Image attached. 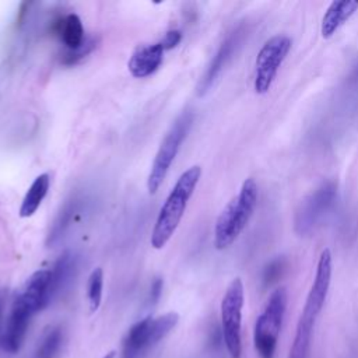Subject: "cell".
Returning a JSON list of instances; mask_svg holds the SVG:
<instances>
[{"label": "cell", "instance_id": "cell-23", "mask_svg": "<svg viewBox=\"0 0 358 358\" xmlns=\"http://www.w3.org/2000/svg\"><path fill=\"white\" fill-rule=\"evenodd\" d=\"M162 278H155L151 284V288H150V303L154 305L158 302L159 296H161V292H162Z\"/></svg>", "mask_w": 358, "mask_h": 358}, {"label": "cell", "instance_id": "cell-11", "mask_svg": "<svg viewBox=\"0 0 358 358\" xmlns=\"http://www.w3.org/2000/svg\"><path fill=\"white\" fill-rule=\"evenodd\" d=\"M32 316L34 312L17 298L8 316L4 334L1 336V347L4 351L10 354L20 351Z\"/></svg>", "mask_w": 358, "mask_h": 358}, {"label": "cell", "instance_id": "cell-12", "mask_svg": "<svg viewBox=\"0 0 358 358\" xmlns=\"http://www.w3.org/2000/svg\"><path fill=\"white\" fill-rule=\"evenodd\" d=\"M165 49L161 42L151 45L138 46L129 59L127 69L130 74L136 78H144L152 74L162 63Z\"/></svg>", "mask_w": 358, "mask_h": 358}, {"label": "cell", "instance_id": "cell-21", "mask_svg": "<svg viewBox=\"0 0 358 358\" xmlns=\"http://www.w3.org/2000/svg\"><path fill=\"white\" fill-rule=\"evenodd\" d=\"M95 46H96V39L95 38L85 39V42L78 49H76V50H66L64 55H63L62 62L64 64H74L78 60H81L83 57H85Z\"/></svg>", "mask_w": 358, "mask_h": 358}, {"label": "cell", "instance_id": "cell-4", "mask_svg": "<svg viewBox=\"0 0 358 358\" xmlns=\"http://www.w3.org/2000/svg\"><path fill=\"white\" fill-rule=\"evenodd\" d=\"M287 288L277 287L268 295L266 305L256 319L253 329V347L259 358H274L282 320L287 310Z\"/></svg>", "mask_w": 358, "mask_h": 358}, {"label": "cell", "instance_id": "cell-3", "mask_svg": "<svg viewBox=\"0 0 358 358\" xmlns=\"http://www.w3.org/2000/svg\"><path fill=\"white\" fill-rule=\"evenodd\" d=\"M201 176V168L199 165H193L187 168L176 180L175 186L169 192L166 200L164 201L155 225L151 232V246L155 249H161L166 245L171 236L175 234L183 214L186 206L199 183Z\"/></svg>", "mask_w": 358, "mask_h": 358}, {"label": "cell", "instance_id": "cell-10", "mask_svg": "<svg viewBox=\"0 0 358 358\" xmlns=\"http://www.w3.org/2000/svg\"><path fill=\"white\" fill-rule=\"evenodd\" d=\"M243 34H245V29L242 27H239L234 32H231L227 36V39L220 45L217 53L211 59L210 64L207 66L204 74L201 76V78L197 84L196 92L199 96H203L211 88V85L214 84V81L218 77V74L221 73V70L225 67V64L229 62V59L235 53L236 48L239 46Z\"/></svg>", "mask_w": 358, "mask_h": 358}, {"label": "cell", "instance_id": "cell-16", "mask_svg": "<svg viewBox=\"0 0 358 358\" xmlns=\"http://www.w3.org/2000/svg\"><path fill=\"white\" fill-rule=\"evenodd\" d=\"M56 32L66 46V50H76L84 42V27L77 14H67L56 24Z\"/></svg>", "mask_w": 358, "mask_h": 358}, {"label": "cell", "instance_id": "cell-14", "mask_svg": "<svg viewBox=\"0 0 358 358\" xmlns=\"http://www.w3.org/2000/svg\"><path fill=\"white\" fill-rule=\"evenodd\" d=\"M358 10V1L354 0H336L329 4L326 8L322 22L320 34L324 39L331 38Z\"/></svg>", "mask_w": 358, "mask_h": 358}, {"label": "cell", "instance_id": "cell-26", "mask_svg": "<svg viewBox=\"0 0 358 358\" xmlns=\"http://www.w3.org/2000/svg\"><path fill=\"white\" fill-rule=\"evenodd\" d=\"M354 77L358 78V67H357V70H355V73H354Z\"/></svg>", "mask_w": 358, "mask_h": 358}, {"label": "cell", "instance_id": "cell-17", "mask_svg": "<svg viewBox=\"0 0 358 358\" xmlns=\"http://www.w3.org/2000/svg\"><path fill=\"white\" fill-rule=\"evenodd\" d=\"M49 185H50V178L48 173H41L34 179L20 206L18 213L21 218H28L35 214V211L39 208L42 200L45 199L49 190Z\"/></svg>", "mask_w": 358, "mask_h": 358}, {"label": "cell", "instance_id": "cell-24", "mask_svg": "<svg viewBox=\"0 0 358 358\" xmlns=\"http://www.w3.org/2000/svg\"><path fill=\"white\" fill-rule=\"evenodd\" d=\"M115 357H116V351L112 350V351H109L103 358H115Z\"/></svg>", "mask_w": 358, "mask_h": 358}, {"label": "cell", "instance_id": "cell-22", "mask_svg": "<svg viewBox=\"0 0 358 358\" xmlns=\"http://www.w3.org/2000/svg\"><path fill=\"white\" fill-rule=\"evenodd\" d=\"M180 39H182V32L179 29H171L164 35V38L159 42L165 50H169L175 48L180 42Z\"/></svg>", "mask_w": 358, "mask_h": 358}, {"label": "cell", "instance_id": "cell-9", "mask_svg": "<svg viewBox=\"0 0 358 358\" xmlns=\"http://www.w3.org/2000/svg\"><path fill=\"white\" fill-rule=\"evenodd\" d=\"M166 336V330L155 317L136 322L122 343V358H144V355Z\"/></svg>", "mask_w": 358, "mask_h": 358}, {"label": "cell", "instance_id": "cell-1", "mask_svg": "<svg viewBox=\"0 0 358 358\" xmlns=\"http://www.w3.org/2000/svg\"><path fill=\"white\" fill-rule=\"evenodd\" d=\"M331 271H333V259L330 249H323L319 255L315 278L308 292L302 313L298 319L295 336L292 340V345L289 348L287 358H308L313 327L315 323L324 306L330 282H331Z\"/></svg>", "mask_w": 358, "mask_h": 358}, {"label": "cell", "instance_id": "cell-5", "mask_svg": "<svg viewBox=\"0 0 358 358\" xmlns=\"http://www.w3.org/2000/svg\"><path fill=\"white\" fill-rule=\"evenodd\" d=\"M192 123H193V112L190 110L182 112L171 126L169 131L165 134L164 140L161 141V145L155 154V158L152 161V165L147 178V189L150 194L157 193L164 179L166 178V173L180 148V144L186 138Z\"/></svg>", "mask_w": 358, "mask_h": 358}, {"label": "cell", "instance_id": "cell-20", "mask_svg": "<svg viewBox=\"0 0 358 358\" xmlns=\"http://www.w3.org/2000/svg\"><path fill=\"white\" fill-rule=\"evenodd\" d=\"M285 268V260L282 257H277L274 260H271L263 270V275H262V281H263V285L264 287H268L271 285L273 282H275L282 271Z\"/></svg>", "mask_w": 358, "mask_h": 358}, {"label": "cell", "instance_id": "cell-2", "mask_svg": "<svg viewBox=\"0 0 358 358\" xmlns=\"http://www.w3.org/2000/svg\"><path fill=\"white\" fill-rule=\"evenodd\" d=\"M259 199V187L253 178H246L235 197H232L214 225V246L218 250L229 248L249 224Z\"/></svg>", "mask_w": 358, "mask_h": 358}, {"label": "cell", "instance_id": "cell-7", "mask_svg": "<svg viewBox=\"0 0 358 358\" xmlns=\"http://www.w3.org/2000/svg\"><path fill=\"white\" fill-rule=\"evenodd\" d=\"M292 41L287 35H274L260 48L255 62L253 88L256 94H266L271 88L274 78L291 50Z\"/></svg>", "mask_w": 358, "mask_h": 358}, {"label": "cell", "instance_id": "cell-25", "mask_svg": "<svg viewBox=\"0 0 358 358\" xmlns=\"http://www.w3.org/2000/svg\"><path fill=\"white\" fill-rule=\"evenodd\" d=\"M1 313H3V298L0 296V320H1Z\"/></svg>", "mask_w": 358, "mask_h": 358}, {"label": "cell", "instance_id": "cell-6", "mask_svg": "<svg viewBox=\"0 0 358 358\" xmlns=\"http://www.w3.org/2000/svg\"><path fill=\"white\" fill-rule=\"evenodd\" d=\"M245 288L239 277H235L225 289L221 299V333L225 348L231 358H241L242 354V309Z\"/></svg>", "mask_w": 358, "mask_h": 358}, {"label": "cell", "instance_id": "cell-19", "mask_svg": "<svg viewBox=\"0 0 358 358\" xmlns=\"http://www.w3.org/2000/svg\"><path fill=\"white\" fill-rule=\"evenodd\" d=\"M102 289H103V270L101 267H96L90 274L88 287H87V295H88V303H90L91 312H95L99 308L102 301Z\"/></svg>", "mask_w": 358, "mask_h": 358}, {"label": "cell", "instance_id": "cell-18", "mask_svg": "<svg viewBox=\"0 0 358 358\" xmlns=\"http://www.w3.org/2000/svg\"><path fill=\"white\" fill-rule=\"evenodd\" d=\"M62 341H63L62 329L60 327L50 329L43 337L34 358H56L62 347Z\"/></svg>", "mask_w": 358, "mask_h": 358}, {"label": "cell", "instance_id": "cell-15", "mask_svg": "<svg viewBox=\"0 0 358 358\" xmlns=\"http://www.w3.org/2000/svg\"><path fill=\"white\" fill-rule=\"evenodd\" d=\"M76 268V256L70 252H64L55 262L50 268V278L48 287V299L49 302L60 292V289L70 281L73 271Z\"/></svg>", "mask_w": 358, "mask_h": 358}, {"label": "cell", "instance_id": "cell-13", "mask_svg": "<svg viewBox=\"0 0 358 358\" xmlns=\"http://www.w3.org/2000/svg\"><path fill=\"white\" fill-rule=\"evenodd\" d=\"M50 270H36L29 275L22 292L17 296L25 306L34 313L43 309L48 303V287H49Z\"/></svg>", "mask_w": 358, "mask_h": 358}, {"label": "cell", "instance_id": "cell-8", "mask_svg": "<svg viewBox=\"0 0 358 358\" xmlns=\"http://www.w3.org/2000/svg\"><path fill=\"white\" fill-rule=\"evenodd\" d=\"M337 197V183L327 180L316 187L309 196H306L294 218V229L299 236H305L312 232L316 224L323 218V215L331 208Z\"/></svg>", "mask_w": 358, "mask_h": 358}]
</instances>
